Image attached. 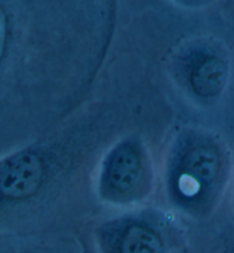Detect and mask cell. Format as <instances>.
<instances>
[{"mask_svg":"<svg viewBox=\"0 0 234 253\" xmlns=\"http://www.w3.org/2000/svg\"><path fill=\"white\" fill-rule=\"evenodd\" d=\"M44 177L38 156L23 153L3 162L0 170V189L7 199H25L35 194Z\"/></svg>","mask_w":234,"mask_h":253,"instance_id":"cell-1","label":"cell"},{"mask_svg":"<svg viewBox=\"0 0 234 253\" xmlns=\"http://www.w3.org/2000/svg\"><path fill=\"white\" fill-rule=\"evenodd\" d=\"M221 162L216 151L200 147L192 151L184 161V171L178 179V188L187 197H194L217 179Z\"/></svg>","mask_w":234,"mask_h":253,"instance_id":"cell-2","label":"cell"},{"mask_svg":"<svg viewBox=\"0 0 234 253\" xmlns=\"http://www.w3.org/2000/svg\"><path fill=\"white\" fill-rule=\"evenodd\" d=\"M140 161L132 147L124 145L114 152L106 170V181L113 191L121 194L135 188L140 177Z\"/></svg>","mask_w":234,"mask_h":253,"instance_id":"cell-3","label":"cell"},{"mask_svg":"<svg viewBox=\"0 0 234 253\" xmlns=\"http://www.w3.org/2000/svg\"><path fill=\"white\" fill-rule=\"evenodd\" d=\"M228 81V66L217 57L207 58L193 71L191 84L201 97H213L220 94Z\"/></svg>","mask_w":234,"mask_h":253,"instance_id":"cell-4","label":"cell"},{"mask_svg":"<svg viewBox=\"0 0 234 253\" xmlns=\"http://www.w3.org/2000/svg\"><path fill=\"white\" fill-rule=\"evenodd\" d=\"M163 244L157 234L147 227L132 225L122 234L120 253H162Z\"/></svg>","mask_w":234,"mask_h":253,"instance_id":"cell-5","label":"cell"}]
</instances>
